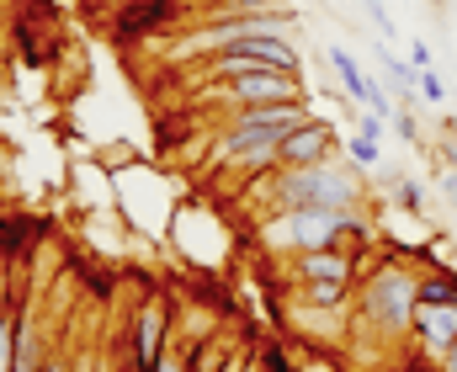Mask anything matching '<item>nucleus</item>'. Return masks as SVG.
Masks as SVG:
<instances>
[{"mask_svg": "<svg viewBox=\"0 0 457 372\" xmlns=\"http://www.w3.org/2000/svg\"><path fill=\"white\" fill-rule=\"evenodd\" d=\"M420 266L383 255L367 277H356V298H351V341L372 346L378 357L399 362V351L410 346L415 330V309H420Z\"/></svg>", "mask_w": 457, "mask_h": 372, "instance_id": "1", "label": "nucleus"}, {"mask_svg": "<svg viewBox=\"0 0 457 372\" xmlns=\"http://www.w3.org/2000/svg\"><path fill=\"white\" fill-rule=\"evenodd\" d=\"M266 192V213H293V208H367V181L361 170L336 154L325 165H277L266 176H250Z\"/></svg>", "mask_w": 457, "mask_h": 372, "instance_id": "2", "label": "nucleus"}, {"mask_svg": "<svg viewBox=\"0 0 457 372\" xmlns=\"http://www.w3.org/2000/svg\"><path fill=\"white\" fill-rule=\"evenodd\" d=\"M261 240L271 250H282V255H298V250H325V245L356 250L383 240V235L367 219V208H293V213H266Z\"/></svg>", "mask_w": 457, "mask_h": 372, "instance_id": "3", "label": "nucleus"}, {"mask_svg": "<svg viewBox=\"0 0 457 372\" xmlns=\"http://www.w3.org/2000/svg\"><path fill=\"white\" fill-rule=\"evenodd\" d=\"M245 70H287V75H303V54L287 32H255V37H234L228 48L203 59V80H228V75H245Z\"/></svg>", "mask_w": 457, "mask_h": 372, "instance_id": "4", "label": "nucleus"}, {"mask_svg": "<svg viewBox=\"0 0 457 372\" xmlns=\"http://www.w3.org/2000/svg\"><path fill=\"white\" fill-rule=\"evenodd\" d=\"M11 43L27 59V70H43L64 54V27H59V5L54 0H16L11 11Z\"/></svg>", "mask_w": 457, "mask_h": 372, "instance_id": "5", "label": "nucleus"}, {"mask_svg": "<svg viewBox=\"0 0 457 372\" xmlns=\"http://www.w3.org/2000/svg\"><path fill=\"white\" fill-rule=\"evenodd\" d=\"M277 144H282V133L255 128V123H245V118H228L219 128V138H213V154L224 160L239 181H250V176L277 170Z\"/></svg>", "mask_w": 457, "mask_h": 372, "instance_id": "6", "label": "nucleus"}, {"mask_svg": "<svg viewBox=\"0 0 457 372\" xmlns=\"http://www.w3.org/2000/svg\"><path fill=\"white\" fill-rule=\"evenodd\" d=\"M213 96L224 102V112H239V107H277V102H309L303 75H287V70H245V75L213 80Z\"/></svg>", "mask_w": 457, "mask_h": 372, "instance_id": "7", "label": "nucleus"}, {"mask_svg": "<svg viewBox=\"0 0 457 372\" xmlns=\"http://www.w3.org/2000/svg\"><path fill=\"white\" fill-rule=\"evenodd\" d=\"M122 330H128V341H133V357H128V368H133V372H154L160 351L170 346V309H165L160 298H144Z\"/></svg>", "mask_w": 457, "mask_h": 372, "instance_id": "8", "label": "nucleus"}, {"mask_svg": "<svg viewBox=\"0 0 457 372\" xmlns=\"http://www.w3.org/2000/svg\"><path fill=\"white\" fill-rule=\"evenodd\" d=\"M287 277H293V287H356V260L341 245L298 250V255H287Z\"/></svg>", "mask_w": 457, "mask_h": 372, "instance_id": "9", "label": "nucleus"}, {"mask_svg": "<svg viewBox=\"0 0 457 372\" xmlns=\"http://www.w3.org/2000/svg\"><path fill=\"white\" fill-rule=\"evenodd\" d=\"M192 0H122L112 11V32L128 43V37H154V32H181L176 21L187 16Z\"/></svg>", "mask_w": 457, "mask_h": 372, "instance_id": "10", "label": "nucleus"}, {"mask_svg": "<svg viewBox=\"0 0 457 372\" xmlns=\"http://www.w3.org/2000/svg\"><path fill=\"white\" fill-rule=\"evenodd\" d=\"M336 154H341L336 128H330V118H314V112L298 128H287L282 144H277V165H325V160H336Z\"/></svg>", "mask_w": 457, "mask_h": 372, "instance_id": "11", "label": "nucleus"}, {"mask_svg": "<svg viewBox=\"0 0 457 372\" xmlns=\"http://www.w3.org/2000/svg\"><path fill=\"white\" fill-rule=\"evenodd\" d=\"M325 59H330V70H336V80H341L345 102H356L361 112H378V118H394L399 107H394V96L383 91V80H372L351 54H345L341 43H325Z\"/></svg>", "mask_w": 457, "mask_h": 372, "instance_id": "12", "label": "nucleus"}, {"mask_svg": "<svg viewBox=\"0 0 457 372\" xmlns=\"http://www.w3.org/2000/svg\"><path fill=\"white\" fill-rule=\"evenodd\" d=\"M457 341V303H420L415 309V330H410V346L442 357Z\"/></svg>", "mask_w": 457, "mask_h": 372, "instance_id": "13", "label": "nucleus"}, {"mask_svg": "<svg viewBox=\"0 0 457 372\" xmlns=\"http://www.w3.org/2000/svg\"><path fill=\"white\" fill-rule=\"evenodd\" d=\"M32 235H43V224H37V219H21V213H5V208H0V260H11V266H16L27 250L37 245Z\"/></svg>", "mask_w": 457, "mask_h": 372, "instance_id": "14", "label": "nucleus"}, {"mask_svg": "<svg viewBox=\"0 0 457 372\" xmlns=\"http://www.w3.org/2000/svg\"><path fill=\"white\" fill-rule=\"evenodd\" d=\"M21 319H27V298L16 293L11 309H5V319H0V372L16 368V335H21Z\"/></svg>", "mask_w": 457, "mask_h": 372, "instance_id": "15", "label": "nucleus"}, {"mask_svg": "<svg viewBox=\"0 0 457 372\" xmlns=\"http://www.w3.org/2000/svg\"><path fill=\"white\" fill-rule=\"evenodd\" d=\"M420 303H457V271H420Z\"/></svg>", "mask_w": 457, "mask_h": 372, "instance_id": "16", "label": "nucleus"}, {"mask_svg": "<svg viewBox=\"0 0 457 372\" xmlns=\"http://www.w3.org/2000/svg\"><path fill=\"white\" fill-rule=\"evenodd\" d=\"M345 160H351L356 170H372V165L383 160V149H378V138H367V133H351V138H345Z\"/></svg>", "mask_w": 457, "mask_h": 372, "instance_id": "17", "label": "nucleus"}, {"mask_svg": "<svg viewBox=\"0 0 457 372\" xmlns=\"http://www.w3.org/2000/svg\"><path fill=\"white\" fill-rule=\"evenodd\" d=\"M394 208H404V213H426V186H420L415 176H399V181H394Z\"/></svg>", "mask_w": 457, "mask_h": 372, "instance_id": "18", "label": "nucleus"}, {"mask_svg": "<svg viewBox=\"0 0 457 372\" xmlns=\"http://www.w3.org/2000/svg\"><path fill=\"white\" fill-rule=\"evenodd\" d=\"M154 372H192V351L170 341V346L160 351V362H154Z\"/></svg>", "mask_w": 457, "mask_h": 372, "instance_id": "19", "label": "nucleus"}, {"mask_svg": "<svg viewBox=\"0 0 457 372\" xmlns=\"http://www.w3.org/2000/svg\"><path fill=\"white\" fill-rule=\"evenodd\" d=\"M420 96H426L431 107H442V102H447V86H442V75H436V70H420Z\"/></svg>", "mask_w": 457, "mask_h": 372, "instance_id": "20", "label": "nucleus"}, {"mask_svg": "<svg viewBox=\"0 0 457 372\" xmlns=\"http://www.w3.org/2000/svg\"><path fill=\"white\" fill-rule=\"evenodd\" d=\"M367 16H372V27H378L383 37H394V16H388V5H383V0H367Z\"/></svg>", "mask_w": 457, "mask_h": 372, "instance_id": "21", "label": "nucleus"}, {"mask_svg": "<svg viewBox=\"0 0 457 372\" xmlns=\"http://www.w3.org/2000/svg\"><path fill=\"white\" fill-rule=\"evenodd\" d=\"M43 372H75V357H70L64 346H48V357H43Z\"/></svg>", "mask_w": 457, "mask_h": 372, "instance_id": "22", "label": "nucleus"}, {"mask_svg": "<svg viewBox=\"0 0 457 372\" xmlns=\"http://www.w3.org/2000/svg\"><path fill=\"white\" fill-rule=\"evenodd\" d=\"M383 128H388V118H378V112H361L356 118V133H367V138H383Z\"/></svg>", "mask_w": 457, "mask_h": 372, "instance_id": "23", "label": "nucleus"}, {"mask_svg": "<svg viewBox=\"0 0 457 372\" xmlns=\"http://www.w3.org/2000/svg\"><path fill=\"white\" fill-rule=\"evenodd\" d=\"M266 5H277V0H219V16H228V11H266Z\"/></svg>", "mask_w": 457, "mask_h": 372, "instance_id": "24", "label": "nucleus"}, {"mask_svg": "<svg viewBox=\"0 0 457 372\" xmlns=\"http://www.w3.org/2000/svg\"><path fill=\"white\" fill-rule=\"evenodd\" d=\"M410 64H415V70H431V43L415 37V43H410Z\"/></svg>", "mask_w": 457, "mask_h": 372, "instance_id": "25", "label": "nucleus"}, {"mask_svg": "<svg viewBox=\"0 0 457 372\" xmlns=\"http://www.w3.org/2000/svg\"><path fill=\"white\" fill-rule=\"evenodd\" d=\"M442 160H447V170H457V128L447 123V144H442Z\"/></svg>", "mask_w": 457, "mask_h": 372, "instance_id": "26", "label": "nucleus"}, {"mask_svg": "<svg viewBox=\"0 0 457 372\" xmlns=\"http://www.w3.org/2000/svg\"><path fill=\"white\" fill-rule=\"evenodd\" d=\"M442 197H453L457 203V170H442Z\"/></svg>", "mask_w": 457, "mask_h": 372, "instance_id": "27", "label": "nucleus"}, {"mask_svg": "<svg viewBox=\"0 0 457 372\" xmlns=\"http://www.w3.org/2000/svg\"><path fill=\"white\" fill-rule=\"evenodd\" d=\"M442 372H457V341L447 346V351H442Z\"/></svg>", "mask_w": 457, "mask_h": 372, "instance_id": "28", "label": "nucleus"}, {"mask_svg": "<svg viewBox=\"0 0 457 372\" xmlns=\"http://www.w3.org/2000/svg\"><path fill=\"white\" fill-rule=\"evenodd\" d=\"M245 372H261V368H255V362H250V368H245Z\"/></svg>", "mask_w": 457, "mask_h": 372, "instance_id": "29", "label": "nucleus"}, {"mask_svg": "<svg viewBox=\"0 0 457 372\" xmlns=\"http://www.w3.org/2000/svg\"><path fill=\"white\" fill-rule=\"evenodd\" d=\"M431 5H447V0H431Z\"/></svg>", "mask_w": 457, "mask_h": 372, "instance_id": "30", "label": "nucleus"}]
</instances>
